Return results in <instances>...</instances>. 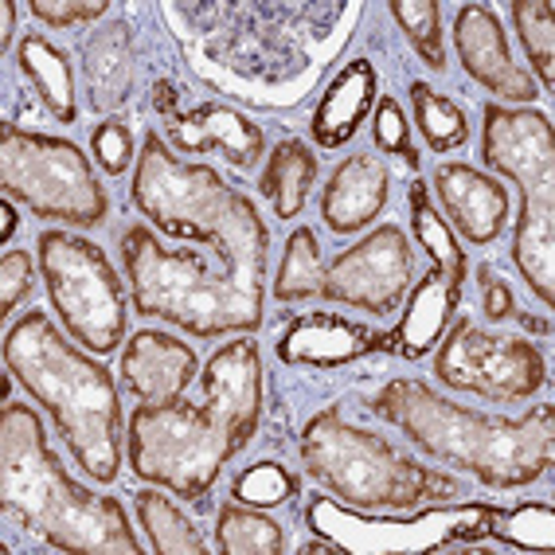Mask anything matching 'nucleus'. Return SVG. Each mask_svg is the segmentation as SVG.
<instances>
[{"label": "nucleus", "mask_w": 555, "mask_h": 555, "mask_svg": "<svg viewBox=\"0 0 555 555\" xmlns=\"http://www.w3.org/2000/svg\"><path fill=\"white\" fill-rule=\"evenodd\" d=\"M196 352L169 333H138L121 352V384L141 403H172L196 379Z\"/></svg>", "instance_id": "obj_16"}, {"label": "nucleus", "mask_w": 555, "mask_h": 555, "mask_svg": "<svg viewBox=\"0 0 555 555\" xmlns=\"http://www.w3.org/2000/svg\"><path fill=\"white\" fill-rule=\"evenodd\" d=\"M411 228H415L423 250L435 258V267L442 270V274H450L457 286L466 289V270H469L466 255H462V247H457V238H454V231H450V223L435 211V204H430L427 184H423V180H415V184H411Z\"/></svg>", "instance_id": "obj_27"}, {"label": "nucleus", "mask_w": 555, "mask_h": 555, "mask_svg": "<svg viewBox=\"0 0 555 555\" xmlns=\"http://www.w3.org/2000/svg\"><path fill=\"white\" fill-rule=\"evenodd\" d=\"M40 270L70 340L99 357L118 352L126 337V294L102 247L67 231H43Z\"/></svg>", "instance_id": "obj_10"}, {"label": "nucleus", "mask_w": 555, "mask_h": 555, "mask_svg": "<svg viewBox=\"0 0 555 555\" xmlns=\"http://www.w3.org/2000/svg\"><path fill=\"white\" fill-rule=\"evenodd\" d=\"M387 169L372 153H352L340 160L325 192H321V219L333 235L364 231L387 204Z\"/></svg>", "instance_id": "obj_19"}, {"label": "nucleus", "mask_w": 555, "mask_h": 555, "mask_svg": "<svg viewBox=\"0 0 555 555\" xmlns=\"http://www.w3.org/2000/svg\"><path fill=\"white\" fill-rule=\"evenodd\" d=\"M267 258L270 231L243 192L219 228L211 262L196 247H160L150 228H133L121 238L133 309L141 318L169 321L199 340L255 333L262 325Z\"/></svg>", "instance_id": "obj_1"}, {"label": "nucleus", "mask_w": 555, "mask_h": 555, "mask_svg": "<svg viewBox=\"0 0 555 555\" xmlns=\"http://www.w3.org/2000/svg\"><path fill=\"white\" fill-rule=\"evenodd\" d=\"M204 384V403L219 415V423L231 430L235 450H247L262 415V364H258V345L250 337L231 340L208 360L199 372Z\"/></svg>", "instance_id": "obj_14"}, {"label": "nucleus", "mask_w": 555, "mask_h": 555, "mask_svg": "<svg viewBox=\"0 0 555 555\" xmlns=\"http://www.w3.org/2000/svg\"><path fill=\"white\" fill-rule=\"evenodd\" d=\"M513 21L520 31L532 70L540 75L544 90H552V60H555V9L547 0H516Z\"/></svg>", "instance_id": "obj_30"}, {"label": "nucleus", "mask_w": 555, "mask_h": 555, "mask_svg": "<svg viewBox=\"0 0 555 555\" xmlns=\"http://www.w3.org/2000/svg\"><path fill=\"white\" fill-rule=\"evenodd\" d=\"M415 274V255L406 243L403 228L384 223L357 247L337 255V262L321 278V294L340 306L367 309L376 318H387L403 306V294Z\"/></svg>", "instance_id": "obj_13"}, {"label": "nucleus", "mask_w": 555, "mask_h": 555, "mask_svg": "<svg viewBox=\"0 0 555 555\" xmlns=\"http://www.w3.org/2000/svg\"><path fill=\"white\" fill-rule=\"evenodd\" d=\"M126 454L141 481H153L184 501H199L238 450L208 403L192 406L180 396L172 403H141L129 415Z\"/></svg>", "instance_id": "obj_7"}, {"label": "nucleus", "mask_w": 555, "mask_h": 555, "mask_svg": "<svg viewBox=\"0 0 555 555\" xmlns=\"http://www.w3.org/2000/svg\"><path fill=\"white\" fill-rule=\"evenodd\" d=\"M501 508L486 501L469 505L423 508L415 516H376L352 508L337 496H313L306 508L309 532L325 535L345 555H427L469 547L474 540L489 535Z\"/></svg>", "instance_id": "obj_9"}, {"label": "nucleus", "mask_w": 555, "mask_h": 555, "mask_svg": "<svg viewBox=\"0 0 555 555\" xmlns=\"http://www.w3.org/2000/svg\"><path fill=\"white\" fill-rule=\"evenodd\" d=\"M321 247H318V235L309 228H298L289 235L286 243V255H282V267H278L274 278V298L278 301H301V298H313L321 294Z\"/></svg>", "instance_id": "obj_29"}, {"label": "nucleus", "mask_w": 555, "mask_h": 555, "mask_svg": "<svg viewBox=\"0 0 555 555\" xmlns=\"http://www.w3.org/2000/svg\"><path fill=\"white\" fill-rule=\"evenodd\" d=\"M12 379L55 418L79 469L109 486L121 469V403L109 367L82 357L43 309H28L4 337Z\"/></svg>", "instance_id": "obj_4"}, {"label": "nucleus", "mask_w": 555, "mask_h": 555, "mask_svg": "<svg viewBox=\"0 0 555 555\" xmlns=\"http://www.w3.org/2000/svg\"><path fill=\"white\" fill-rule=\"evenodd\" d=\"M238 192L208 165H184L169 145L150 133L133 172V204L172 238L204 243L228 219Z\"/></svg>", "instance_id": "obj_11"}, {"label": "nucleus", "mask_w": 555, "mask_h": 555, "mask_svg": "<svg viewBox=\"0 0 555 555\" xmlns=\"http://www.w3.org/2000/svg\"><path fill=\"white\" fill-rule=\"evenodd\" d=\"M457 301H462V286L435 267L415 289H411V301H406L403 321H399L396 333H387V348L399 352V357H406V360L427 357L430 348L447 337Z\"/></svg>", "instance_id": "obj_21"}, {"label": "nucleus", "mask_w": 555, "mask_h": 555, "mask_svg": "<svg viewBox=\"0 0 555 555\" xmlns=\"http://www.w3.org/2000/svg\"><path fill=\"white\" fill-rule=\"evenodd\" d=\"M294 493H298V477L278 462H258L247 474H238L235 486H231V496L250 508H278L286 505Z\"/></svg>", "instance_id": "obj_32"}, {"label": "nucleus", "mask_w": 555, "mask_h": 555, "mask_svg": "<svg viewBox=\"0 0 555 555\" xmlns=\"http://www.w3.org/2000/svg\"><path fill=\"white\" fill-rule=\"evenodd\" d=\"M0 505L60 552L141 555V540L129 528L121 501L70 481L48 447L43 418L12 399H4L0 411Z\"/></svg>", "instance_id": "obj_3"}, {"label": "nucleus", "mask_w": 555, "mask_h": 555, "mask_svg": "<svg viewBox=\"0 0 555 555\" xmlns=\"http://www.w3.org/2000/svg\"><path fill=\"white\" fill-rule=\"evenodd\" d=\"M391 16L403 24V31L411 36V43L418 48L423 63L435 70L447 67V55H442V31H438V0H396L391 4Z\"/></svg>", "instance_id": "obj_33"}, {"label": "nucleus", "mask_w": 555, "mask_h": 555, "mask_svg": "<svg viewBox=\"0 0 555 555\" xmlns=\"http://www.w3.org/2000/svg\"><path fill=\"white\" fill-rule=\"evenodd\" d=\"M372 133H376V150L403 157L406 165H415V150H411V129H406L403 106L396 99H379L376 118H372Z\"/></svg>", "instance_id": "obj_34"}, {"label": "nucleus", "mask_w": 555, "mask_h": 555, "mask_svg": "<svg viewBox=\"0 0 555 555\" xmlns=\"http://www.w3.org/2000/svg\"><path fill=\"white\" fill-rule=\"evenodd\" d=\"M481 160L520 184L525 208L516 219L513 258L532 294L544 306L555 301V141L552 121L535 109L486 106Z\"/></svg>", "instance_id": "obj_6"}, {"label": "nucleus", "mask_w": 555, "mask_h": 555, "mask_svg": "<svg viewBox=\"0 0 555 555\" xmlns=\"http://www.w3.org/2000/svg\"><path fill=\"white\" fill-rule=\"evenodd\" d=\"M435 379L450 391L493 399V403H520L532 399L547 379L540 348L520 337H493L481 333L469 318L454 321L450 337L435 357Z\"/></svg>", "instance_id": "obj_12"}, {"label": "nucleus", "mask_w": 555, "mask_h": 555, "mask_svg": "<svg viewBox=\"0 0 555 555\" xmlns=\"http://www.w3.org/2000/svg\"><path fill=\"white\" fill-rule=\"evenodd\" d=\"M411 102H415V121L435 153H454L469 141L466 109L450 102L447 94H435L427 82H411Z\"/></svg>", "instance_id": "obj_28"}, {"label": "nucleus", "mask_w": 555, "mask_h": 555, "mask_svg": "<svg viewBox=\"0 0 555 555\" xmlns=\"http://www.w3.org/2000/svg\"><path fill=\"white\" fill-rule=\"evenodd\" d=\"M216 544L223 555H278L282 552V528L250 505L228 501L216 516Z\"/></svg>", "instance_id": "obj_26"}, {"label": "nucleus", "mask_w": 555, "mask_h": 555, "mask_svg": "<svg viewBox=\"0 0 555 555\" xmlns=\"http://www.w3.org/2000/svg\"><path fill=\"white\" fill-rule=\"evenodd\" d=\"M31 282H36V262L28 250H9L0 258V318H9L12 309L28 298Z\"/></svg>", "instance_id": "obj_37"}, {"label": "nucleus", "mask_w": 555, "mask_h": 555, "mask_svg": "<svg viewBox=\"0 0 555 555\" xmlns=\"http://www.w3.org/2000/svg\"><path fill=\"white\" fill-rule=\"evenodd\" d=\"M501 544L520 547V552H552L555 547V508L544 501H528L516 505L513 513H501L496 525L489 528Z\"/></svg>", "instance_id": "obj_31"}, {"label": "nucleus", "mask_w": 555, "mask_h": 555, "mask_svg": "<svg viewBox=\"0 0 555 555\" xmlns=\"http://www.w3.org/2000/svg\"><path fill=\"white\" fill-rule=\"evenodd\" d=\"M90 150H94V160L109 177H121L129 169V160H133V133L121 121H102L90 133Z\"/></svg>", "instance_id": "obj_36"}, {"label": "nucleus", "mask_w": 555, "mask_h": 555, "mask_svg": "<svg viewBox=\"0 0 555 555\" xmlns=\"http://www.w3.org/2000/svg\"><path fill=\"white\" fill-rule=\"evenodd\" d=\"M21 70L43 99V106L60 121H75V79H70V63L60 48L43 36H24L16 48Z\"/></svg>", "instance_id": "obj_24"}, {"label": "nucleus", "mask_w": 555, "mask_h": 555, "mask_svg": "<svg viewBox=\"0 0 555 555\" xmlns=\"http://www.w3.org/2000/svg\"><path fill=\"white\" fill-rule=\"evenodd\" d=\"M12 36H16V4L4 0V48L12 43Z\"/></svg>", "instance_id": "obj_40"}, {"label": "nucleus", "mask_w": 555, "mask_h": 555, "mask_svg": "<svg viewBox=\"0 0 555 555\" xmlns=\"http://www.w3.org/2000/svg\"><path fill=\"white\" fill-rule=\"evenodd\" d=\"M379 348H387L384 333H372L367 325L345 321L337 313H306L278 340V360L301 367H340Z\"/></svg>", "instance_id": "obj_17"}, {"label": "nucleus", "mask_w": 555, "mask_h": 555, "mask_svg": "<svg viewBox=\"0 0 555 555\" xmlns=\"http://www.w3.org/2000/svg\"><path fill=\"white\" fill-rule=\"evenodd\" d=\"M481 289H486V313L493 321L508 318L513 313V294H508V286L501 282V278H493V270L481 267Z\"/></svg>", "instance_id": "obj_38"}, {"label": "nucleus", "mask_w": 555, "mask_h": 555, "mask_svg": "<svg viewBox=\"0 0 555 555\" xmlns=\"http://www.w3.org/2000/svg\"><path fill=\"white\" fill-rule=\"evenodd\" d=\"M435 192L447 208L450 223L474 243L486 247L496 243L508 223V192L486 172L469 169V165H442L435 172Z\"/></svg>", "instance_id": "obj_18"}, {"label": "nucleus", "mask_w": 555, "mask_h": 555, "mask_svg": "<svg viewBox=\"0 0 555 555\" xmlns=\"http://www.w3.org/2000/svg\"><path fill=\"white\" fill-rule=\"evenodd\" d=\"M318 180V157L309 153V145L301 141H282L274 153H270V165L258 180L262 196L270 199L278 219H294L301 216L309 199V189Z\"/></svg>", "instance_id": "obj_23"}, {"label": "nucleus", "mask_w": 555, "mask_h": 555, "mask_svg": "<svg viewBox=\"0 0 555 555\" xmlns=\"http://www.w3.org/2000/svg\"><path fill=\"white\" fill-rule=\"evenodd\" d=\"M301 466L321 489L364 513H406L427 501H450L462 493L450 474L396 454L379 435L352 427L337 406L306 423Z\"/></svg>", "instance_id": "obj_5"}, {"label": "nucleus", "mask_w": 555, "mask_h": 555, "mask_svg": "<svg viewBox=\"0 0 555 555\" xmlns=\"http://www.w3.org/2000/svg\"><path fill=\"white\" fill-rule=\"evenodd\" d=\"M138 516H141V528L150 532V544L157 555H208L211 552V547L204 544V535L196 532V525L172 505L169 496L153 493V489L138 493Z\"/></svg>", "instance_id": "obj_25"}, {"label": "nucleus", "mask_w": 555, "mask_h": 555, "mask_svg": "<svg viewBox=\"0 0 555 555\" xmlns=\"http://www.w3.org/2000/svg\"><path fill=\"white\" fill-rule=\"evenodd\" d=\"M372 411L403 430L418 450L442 466L466 469L489 489H520L547 474L555 454V406L535 403L520 418H496L469 411L454 399L435 396L423 379L387 384Z\"/></svg>", "instance_id": "obj_2"}, {"label": "nucleus", "mask_w": 555, "mask_h": 555, "mask_svg": "<svg viewBox=\"0 0 555 555\" xmlns=\"http://www.w3.org/2000/svg\"><path fill=\"white\" fill-rule=\"evenodd\" d=\"M376 67L367 60H352L348 67H340V75L328 82L325 99L318 102L309 129L321 150H340L357 138V129L364 126L372 99H376Z\"/></svg>", "instance_id": "obj_22"}, {"label": "nucleus", "mask_w": 555, "mask_h": 555, "mask_svg": "<svg viewBox=\"0 0 555 555\" xmlns=\"http://www.w3.org/2000/svg\"><path fill=\"white\" fill-rule=\"evenodd\" d=\"M0 192L31 216L94 228L106 219V192L75 141L28 133L16 121L0 126Z\"/></svg>", "instance_id": "obj_8"}, {"label": "nucleus", "mask_w": 555, "mask_h": 555, "mask_svg": "<svg viewBox=\"0 0 555 555\" xmlns=\"http://www.w3.org/2000/svg\"><path fill=\"white\" fill-rule=\"evenodd\" d=\"M169 138L177 141L180 153H219L235 169H255L267 150V138L255 121H247L238 109L216 106V102L180 114L169 126Z\"/></svg>", "instance_id": "obj_20"}, {"label": "nucleus", "mask_w": 555, "mask_h": 555, "mask_svg": "<svg viewBox=\"0 0 555 555\" xmlns=\"http://www.w3.org/2000/svg\"><path fill=\"white\" fill-rule=\"evenodd\" d=\"M12 231H16V208H12V199L0 204V243H9Z\"/></svg>", "instance_id": "obj_39"}, {"label": "nucleus", "mask_w": 555, "mask_h": 555, "mask_svg": "<svg viewBox=\"0 0 555 555\" xmlns=\"http://www.w3.org/2000/svg\"><path fill=\"white\" fill-rule=\"evenodd\" d=\"M28 12L40 16L48 28H87L90 21L106 16V0H28Z\"/></svg>", "instance_id": "obj_35"}, {"label": "nucleus", "mask_w": 555, "mask_h": 555, "mask_svg": "<svg viewBox=\"0 0 555 555\" xmlns=\"http://www.w3.org/2000/svg\"><path fill=\"white\" fill-rule=\"evenodd\" d=\"M454 40L462 67L469 79H477L486 90H493L496 99L508 102H532L535 90L532 75L525 67H516L513 51H508L505 28L496 21V12L486 4H466L454 21Z\"/></svg>", "instance_id": "obj_15"}]
</instances>
